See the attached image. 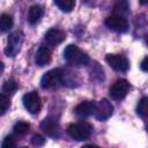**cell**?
I'll return each mask as SVG.
<instances>
[{"label": "cell", "mask_w": 148, "mask_h": 148, "mask_svg": "<svg viewBox=\"0 0 148 148\" xmlns=\"http://www.w3.org/2000/svg\"><path fill=\"white\" fill-rule=\"evenodd\" d=\"M44 39L46 42V44L51 47H56L57 45L61 44L65 39H66V34L65 31L60 30V29H57V28H52L50 29L45 36H44Z\"/></svg>", "instance_id": "obj_10"}, {"label": "cell", "mask_w": 148, "mask_h": 148, "mask_svg": "<svg viewBox=\"0 0 148 148\" xmlns=\"http://www.w3.org/2000/svg\"><path fill=\"white\" fill-rule=\"evenodd\" d=\"M31 143H32V146H35V147H42V146H44V143H45V139H44L42 135H39V134H35V135L31 138Z\"/></svg>", "instance_id": "obj_22"}, {"label": "cell", "mask_w": 148, "mask_h": 148, "mask_svg": "<svg viewBox=\"0 0 148 148\" xmlns=\"http://www.w3.org/2000/svg\"><path fill=\"white\" fill-rule=\"evenodd\" d=\"M112 112H113V105L106 98H103L99 102L95 103V109L92 114L97 120L104 121L112 116Z\"/></svg>", "instance_id": "obj_5"}, {"label": "cell", "mask_w": 148, "mask_h": 148, "mask_svg": "<svg viewBox=\"0 0 148 148\" xmlns=\"http://www.w3.org/2000/svg\"><path fill=\"white\" fill-rule=\"evenodd\" d=\"M148 98L147 97H143L139 101L138 103V106H136V113L142 118V119H146L147 117V113H148Z\"/></svg>", "instance_id": "obj_18"}, {"label": "cell", "mask_w": 148, "mask_h": 148, "mask_svg": "<svg viewBox=\"0 0 148 148\" xmlns=\"http://www.w3.org/2000/svg\"><path fill=\"white\" fill-rule=\"evenodd\" d=\"M51 61V51L47 46H40L35 56V62L37 66L43 67L46 66Z\"/></svg>", "instance_id": "obj_13"}, {"label": "cell", "mask_w": 148, "mask_h": 148, "mask_svg": "<svg viewBox=\"0 0 148 148\" xmlns=\"http://www.w3.org/2000/svg\"><path fill=\"white\" fill-rule=\"evenodd\" d=\"M16 143H15V139L12 136V135H8L3 139L2 143H1V147L2 148H12V147H15Z\"/></svg>", "instance_id": "obj_23"}, {"label": "cell", "mask_w": 148, "mask_h": 148, "mask_svg": "<svg viewBox=\"0 0 148 148\" xmlns=\"http://www.w3.org/2000/svg\"><path fill=\"white\" fill-rule=\"evenodd\" d=\"M13 27V17L9 14H2L0 16V31L6 32Z\"/></svg>", "instance_id": "obj_17"}, {"label": "cell", "mask_w": 148, "mask_h": 148, "mask_svg": "<svg viewBox=\"0 0 148 148\" xmlns=\"http://www.w3.org/2000/svg\"><path fill=\"white\" fill-rule=\"evenodd\" d=\"M91 132H92L91 125L86 121L71 124L67 127V134L76 141H84V140L89 139Z\"/></svg>", "instance_id": "obj_2"}, {"label": "cell", "mask_w": 148, "mask_h": 148, "mask_svg": "<svg viewBox=\"0 0 148 148\" xmlns=\"http://www.w3.org/2000/svg\"><path fill=\"white\" fill-rule=\"evenodd\" d=\"M57 7L62 12H72L75 7V0H53Z\"/></svg>", "instance_id": "obj_16"}, {"label": "cell", "mask_w": 148, "mask_h": 148, "mask_svg": "<svg viewBox=\"0 0 148 148\" xmlns=\"http://www.w3.org/2000/svg\"><path fill=\"white\" fill-rule=\"evenodd\" d=\"M64 58L68 64L76 66V67L86 66L90 62L89 56L86 52H83L81 49H79L76 45H73V44L66 46L64 51Z\"/></svg>", "instance_id": "obj_1"}, {"label": "cell", "mask_w": 148, "mask_h": 148, "mask_svg": "<svg viewBox=\"0 0 148 148\" xmlns=\"http://www.w3.org/2000/svg\"><path fill=\"white\" fill-rule=\"evenodd\" d=\"M147 61H148V58H147V57H145V58H143V60H142V62H141V69H142L143 72H146V71H147Z\"/></svg>", "instance_id": "obj_24"}, {"label": "cell", "mask_w": 148, "mask_h": 148, "mask_svg": "<svg viewBox=\"0 0 148 148\" xmlns=\"http://www.w3.org/2000/svg\"><path fill=\"white\" fill-rule=\"evenodd\" d=\"M40 128L44 131V133H46V135L56 138L59 135V124L58 121L53 118V117H46L42 124H40Z\"/></svg>", "instance_id": "obj_11"}, {"label": "cell", "mask_w": 148, "mask_h": 148, "mask_svg": "<svg viewBox=\"0 0 148 148\" xmlns=\"http://www.w3.org/2000/svg\"><path fill=\"white\" fill-rule=\"evenodd\" d=\"M29 130H30V124L25 121H17L13 127L14 133L17 135H24L29 132Z\"/></svg>", "instance_id": "obj_19"}, {"label": "cell", "mask_w": 148, "mask_h": 148, "mask_svg": "<svg viewBox=\"0 0 148 148\" xmlns=\"http://www.w3.org/2000/svg\"><path fill=\"white\" fill-rule=\"evenodd\" d=\"M23 101V105L27 109L28 112H30L31 114H37L40 111L42 108V101L39 95L36 91H30L28 94H25L22 98Z\"/></svg>", "instance_id": "obj_6"}, {"label": "cell", "mask_w": 148, "mask_h": 148, "mask_svg": "<svg viewBox=\"0 0 148 148\" xmlns=\"http://www.w3.org/2000/svg\"><path fill=\"white\" fill-rule=\"evenodd\" d=\"M106 62L117 72H126L130 68V62L127 58L120 54H108L105 57Z\"/></svg>", "instance_id": "obj_9"}, {"label": "cell", "mask_w": 148, "mask_h": 148, "mask_svg": "<svg viewBox=\"0 0 148 148\" xmlns=\"http://www.w3.org/2000/svg\"><path fill=\"white\" fill-rule=\"evenodd\" d=\"M128 90H130V83L126 80L120 79V80H117L110 87L109 94H110V96H111L112 99L120 101V99H123L127 95Z\"/></svg>", "instance_id": "obj_7"}, {"label": "cell", "mask_w": 148, "mask_h": 148, "mask_svg": "<svg viewBox=\"0 0 148 148\" xmlns=\"http://www.w3.org/2000/svg\"><path fill=\"white\" fill-rule=\"evenodd\" d=\"M105 25L116 32H126L128 30V21L124 16L112 15L105 20Z\"/></svg>", "instance_id": "obj_8"}, {"label": "cell", "mask_w": 148, "mask_h": 148, "mask_svg": "<svg viewBox=\"0 0 148 148\" xmlns=\"http://www.w3.org/2000/svg\"><path fill=\"white\" fill-rule=\"evenodd\" d=\"M64 79V72L60 68H56V69H51L49 72H46L42 79H40V87L43 89H50V88H54L58 84H60L62 82Z\"/></svg>", "instance_id": "obj_4"}, {"label": "cell", "mask_w": 148, "mask_h": 148, "mask_svg": "<svg viewBox=\"0 0 148 148\" xmlns=\"http://www.w3.org/2000/svg\"><path fill=\"white\" fill-rule=\"evenodd\" d=\"M147 1H148V0H140L141 5H146V3H147Z\"/></svg>", "instance_id": "obj_26"}, {"label": "cell", "mask_w": 148, "mask_h": 148, "mask_svg": "<svg viewBox=\"0 0 148 148\" xmlns=\"http://www.w3.org/2000/svg\"><path fill=\"white\" fill-rule=\"evenodd\" d=\"M2 72H3V64L0 61V75L2 74Z\"/></svg>", "instance_id": "obj_25"}, {"label": "cell", "mask_w": 148, "mask_h": 148, "mask_svg": "<svg viewBox=\"0 0 148 148\" xmlns=\"http://www.w3.org/2000/svg\"><path fill=\"white\" fill-rule=\"evenodd\" d=\"M24 36L22 31H14L9 35L8 40H7V46L5 49V54L7 57L14 58L21 50V46L23 44Z\"/></svg>", "instance_id": "obj_3"}, {"label": "cell", "mask_w": 148, "mask_h": 148, "mask_svg": "<svg viewBox=\"0 0 148 148\" xmlns=\"http://www.w3.org/2000/svg\"><path fill=\"white\" fill-rule=\"evenodd\" d=\"M43 16V7L39 5H34L28 12V22L30 24H36Z\"/></svg>", "instance_id": "obj_14"}, {"label": "cell", "mask_w": 148, "mask_h": 148, "mask_svg": "<svg viewBox=\"0 0 148 148\" xmlns=\"http://www.w3.org/2000/svg\"><path fill=\"white\" fill-rule=\"evenodd\" d=\"M18 86L16 83V81L14 80H8L3 83V87H2V91L6 92V94H14L16 90H17Z\"/></svg>", "instance_id": "obj_20"}, {"label": "cell", "mask_w": 148, "mask_h": 148, "mask_svg": "<svg viewBox=\"0 0 148 148\" xmlns=\"http://www.w3.org/2000/svg\"><path fill=\"white\" fill-rule=\"evenodd\" d=\"M94 109H95V102L84 101V102H81L80 104H77L75 106L74 112H75L76 117H79L81 119H84V118L90 117L94 113Z\"/></svg>", "instance_id": "obj_12"}, {"label": "cell", "mask_w": 148, "mask_h": 148, "mask_svg": "<svg viewBox=\"0 0 148 148\" xmlns=\"http://www.w3.org/2000/svg\"><path fill=\"white\" fill-rule=\"evenodd\" d=\"M9 105H10L9 97L5 94H0V116L3 114L8 110Z\"/></svg>", "instance_id": "obj_21"}, {"label": "cell", "mask_w": 148, "mask_h": 148, "mask_svg": "<svg viewBox=\"0 0 148 148\" xmlns=\"http://www.w3.org/2000/svg\"><path fill=\"white\" fill-rule=\"evenodd\" d=\"M128 2L127 0H117L114 6H113V15H119V16H124L128 13Z\"/></svg>", "instance_id": "obj_15"}]
</instances>
